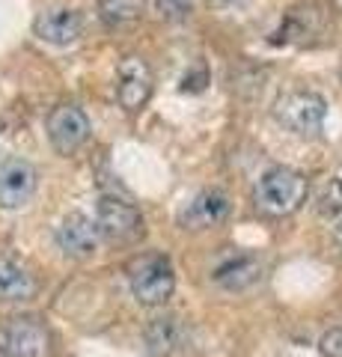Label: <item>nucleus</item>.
<instances>
[{
  "label": "nucleus",
  "mask_w": 342,
  "mask_h": 357,
  "mask_svg": "<svg viewBox=\"0 0 342 357\" xmlns=\"http://www.w3.org/2000/svg\"><path fill=\"white\" fill-rule=\"evenodd\" d=\"M229 215H233V199L224 191H217V188H208V191H200L185 206L179 223L185 229H215Z\"/></svg>",
  "instance_id": "9"
},
{
  "label": "nucleus",
  "mask_w": 342,
  "mask_h": 357,
  "mask_svg": "<svg viewBox=\"0 0 342 357\" xmlns=\"http://www.w3.org/2000/svg\"><path fill=\"white\" fill-rule=\"evenodd\" d=\"M274 119L297 137H318L327 119V102L310 89H292V93H283L277 98Z\"/></svg>",
  "instance_id": "2"
},
{
  "label": "nucleus",
  "mask_w": 342,
  "mask_h": 357,
  "mask_svg": "<svg viewBox=\"0 0 342 357\" xmlns=\"http://www.w3.org/2000/svg\"><path fill=\"white\" fill-rule=\"evenodd\" d=\"M36 295V280L15 259H0V301H30Z\"/></svg>",
  "instance_id": "14"
},
{
  "label": "nucleus",
  "mask_w": 342,
  "mask_h": 357,
  "mask_svg": "<svg viewBox=\"0 0 342 357\" xmlns=\"http://www.w3.org/2000/svg\"><path fill=\"white\" fill-rule=\"evenodd\" d=\"M205 6H212V9H224V13H229V9H244L250 0H203Z\"/></svg>",
  "instance_id": "19"
},
{
  "label": "nucleus",
  "mask_w": 342,
  "mask_h": 357,
  "mask_svg": "<svg viewBox=\"0 0 342 357\" xmlns=\"http://www.w3.org/2000/svg\"><path fill=\"white\" fill-rule=\"evenodd\" d=\"M0 131H3V122H0Z\"/></svg>",
  "instance_id": "21"
},
{
  "label": "nucleus",
  "mask_w": 342,
  "mask_h": 357,
  "mask_svg": "<svg viewBox=\"0 0 342 357\" xmlns=\"http://www.w3.org/2000/svg\"><path fill=\"white\" fill-rule=\"evenodd\" d=\"M176 289V271L167 256H143L131 268V292L140 304L158 307L170 301Z\"/></svg>",
  "instance_id": "3"
},
{
  "label": "nucleus",
  "mask_w": 342,
  "mask_h": 357,
  "mask_svg": "<svg viewBox=\"0 0 342 357\" xmlns=\"http://www.w3.org/2000/svg\"><path fill=\"white\" fill-rule=\"evenodd\" d=\"M6 349L13 357H48L51 337L36 319H13L6 328Z\"/></svg>",
  "instance_id": "12"
},
{
  "label": "nucleus",
  "mask_w": 342,
  "mask_h": 357,
  "mask_svg": "<svg viewBox=\"0 0 342 357\" xmlns=\"http://www.w3.org/2000/svg\"><path fill=\"white\" fill-rule=\"evenodd\" d=\"M155 9L164 21H185L191 15V0H155Z\"/></svg>",
  "instance_id": "17"
},
{
  "label": "nucleus",
  "mask_w": 342,
  "mask_h": 357,
  "mask_svg": "<svg viewBox=\"0 0 342 357\" xmlns=\"http://www.w3.org/2000/svg\"><path fill=\"white\" fill-rule=\"evenodd\" d=\"M212 280L224 292H247L262 280V262L250 253H233L220 265H215Z\"/></svg>",
  "instance_id": "11"
},
{
  "label": "nucleus",
  "mask_w": 342,
  "mask_h": 357,
  "mask_svg": "<svg viewBox=\"0 0 342 357\" xmlns=\"http://www.w3.org/2000/svg\"><path fill=\"white\" fill-rule=\"evenodd\" d=\"M334 238H336V244L342 248V218L336 220V227H334Z\"/></svg>",
  "instance_id": "20"
},
{
  "label": "nucleus",
  "mask_w": 342,
  "mask_h": 357,
  "mask_svg": "<svg viewBox=\"0 0 342 357\" xmlns=\"http://www.w3.org/2000/svg\"><path fill=\"white\" fill-rule=\"evenodd\" d=\"M95 227L98 236L114 244H128L143 236V215L137 206L119 197H102L95 206Z\"/></svg>",
  "instance_id": "4"
},
{
  "label": "nucleus",
  "mask_w": 342,
  "mask_h": 357,
  "mask_svg": "<svg viewBox=\"0 0 342 357\" xmlns=\"http://www.w3.org/2000/svg\"><path fill=\"white\" fill-rule=\"evenodd\" d=\"M187 342V331L179 316H158L149 321L146 328V345L155 357H170L179 354Z\"/></svg>",
  "instance_id": "13"
},
{
  "label": "nucleus",
  "mask_w": 342,
  "mask_h": 357,
  "mask_svg": "<svg viewBox=\"0 0 342 357\" xmlns=\"http://www.w3.org/2000/svg\"><path fill=\"white\" fill-rule=\"evenodd\" d=\"M152 96V72L140 57H125L116 72V98L128 114H134Z\"/></svg>",
  "instance_id": "10"
},
{
  "label": "nucleus",
  "mask_w": 342,
  "mask_h": 357,
  "mask_svg": "<svg viewBox=\"0 0 342 357\" xmlns=\"http://www.w3.org/2000/svg\"><path fill=\"white\" fill-rule=\"evenodd\" d=\"M306 191H310V185H306V178L297 170H292V167H268L256 178L253 197H256V206L265 215L283 218V215H292L295 208H301Z\"/></svg>",
  "instance_id": "1"
},
{
  "label": "nucleus",
  "mask_w": 342,
  "mask_h": 357,
  "mask_svg": "<svg viewBox=\"0 0 342 357\" xmlns=\"http://www.w3.org/2000/svg\"><path fill=\"white\" fill-rule=\"evenodd\" d=\"M39 176L36 167L24 158H3L0 161V208H21L36 194Z\"/></svg>",
  "instance_id": "6"
},
{
  "label": "nucleus",
  "mask_w": 342,
  "mask_h": 357,
  "mask_svg": "<svg viewBox=\"0 0 342 357\" xmlns=\"http://www.w3.org/2000/svg\"><path fill=\"white\" fill-rule=\"evenodd\" d=\"M33 33L45 42L54 45V48H69L81 39L84 33V18L78 9L72 6H48L45 13H39L36 24H33Z\"/></svg>",
  "instance_id": "8"
},
{
  "label": "nucleus",
  "mask_w": 342,
  "mask_h": 357,
  "mask_svg": "<svg viewBox=\"0 0 342 357\" xmlns=\"http://www.w3.org/2000/svg\"><path fill=\"white\" fill-rule=\"evenodd\" d=\"M90 119L78 105H60L51 110L48 116V140L60 155L78 152L86 140H90Z\"/></svg>",
  "instance_id": "5"
},
{
  "label": "nucleus",
  "mask_w": 342,
  "mask_h": 357,
  "mask_svg": "<svg viewBox=\"0 0 342 357\" xmlns=\"http://www.w3.org/2000/svg\"><path fill=\"white\" fill-rule=\"evenodd\" d=\"M54 241H57V248L72 256V259H90V256L98 250V227L93 218L81 215V211H72V215H65L57 229H54Z\"/></svg>",
  "instance_id": "7"
},
{
  "label": "nucleus",
  "mask_w": 342,
  "mask_h": 357,
  "mask_svg": "<svg viewBox=\"0 0 342 357\" xmlns=\"http://www.w3.org/2000/svg\"><path fill=\"white\" fill-rule=\"evenodd\" d=\"M318 349H322L325 357H342V325L330 328L322 337V342H318Z\"/></svg>",
  "instance_id": "18"
},
{
  "label": "nucleus",
  "mask_w": 342,
  "mask_h": 357,
  "mask_svg": "<svg viewBox=\"0 0 342 357\" xmlns=\"http://www.w3.org/2000/svg\"><path fill=\"white\" fill-rule=\"evenodd\" d=\"M140 13H143L140 0H98V15L110 27L131 24V21L140 18Z\"/></svg>",
  "instance_id": "15"
},
{
  "label": "nucleus",
  "mask_w": 342,
  "mask_h": 357,
  "mask_svg": "<svg viewBox=\"0 0 342 357\" xmlns=\"http://www.w3.org/2000/svg\"><path fill=\"white\" fill-rule=\"evenodd\" d=\"M316 211H318V215H325V218L342 215V182H339L336 176H330L327 182L318 188V194H316Z\"/></svg>",
  "instance_id": "16"
}]
</instances>
